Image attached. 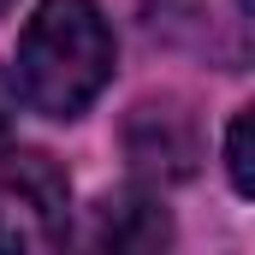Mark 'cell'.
<instances>
[{
  "label": "cell",
  "instance_id": "obj_6",
  "mask_svg": "<svg viewBox=\"0 0 255 255\" xmlns=\"http://www.w3.org/2000/svg\"><path fill=\"white\" fill-rule=\"evenodd\" d=\"M12 119H18V89H12V77L0 71V154H6V142H12Z\"/></svg>",
  "mask_w": 255,
  "mask_h": 255
},
{
  "label": "cell",
  "instance_id": "obj_3",
  "mask_svg": "<svg viewBox=\"0 0 255 255\" xmlns=\"http://www.w3.org/2000/svg\"><path fill=\"white\" fill-rule=\"evenodd\" d=\"M125 154L142 178L178 184L202 160V125H196V113L184 101H142L125 119Z\"/></svg>",
  "mask_w": 255,
  "mask_h": 255
},
{
  "label": "cell",
  "instance_id": "obj_2",
  "mask_svg": "<svg viewBox=\"0 0 255 255\" xmlns=\"http://www.w3.org/2000/svg\"><path fill=\"white\" fill-rule=\"evenodd\" d=\"M71 232V184L60 160L42 148H18L0 160V250L42 255L60 250Z\"/></svg>",
  "mask_w": 255,
  "mask_h": 255
},
{
  "label": "cell",
  "instance_id": "obj_7",
  "mask_svg": "<svg viewBox=\"0 0 255 255\" xmlns=\"http://www.w3.org/2000/svg\"><path fill=\"white\" fill-rule=\"evenodd\" d=\"M6 6H12V0H0V12H6Z\"/></svg>",
  "mask_w": 255,
  "mask_h": 255
},
{
  "label": "cell",
  "instance_id": "obj_5",
  "mask_svg": "<svg viewBox=\"0 0 255 255\" xmlns=\"http://www.w3.org/2000/svg\"><path fill=\"white\" fill-rule=\"evenodd\" d=\"M255 107L244 113H232V125H226V172H232V190L238 196H255Z\"/></svg>",
  "mask_w": 255,
  "mask_h": 255
},
{
  "label": "cell",
  "instance_id": "obj_4",
  "mask_svg": "<svg viewBox=\"0 0 255 255\" xmlns=\"http://www.w3.org/2000/svg\"><path fill=\"white\" fill-rule=\"evenodd\" d=\"M101 250H119V255H154L172 244V220L154 196L142 190H113L95 202V232H89Z\"/></svg>",
  "mask_w": 255,
  "mask_h": 255
},
{
  "label": "cell",
  "instance_id": "obj_1",
  "mask_svg": "<svg viewBox=\"0 0 255 255\" xmlns=\"http://www.w3.org/2000/svg\"><path fill=\"white\" fill-rule=\"evenodd\" d=\"M113 77V24L95 0H42L18 36V77L12 89L48 113L77 119Z\"/></svg>",
  "mask_w": 255,
  "mask_h": 255
}]
</instances>
